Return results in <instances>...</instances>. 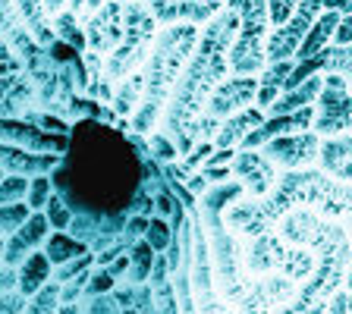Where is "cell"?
Instances as JSON below:
<instances>
[{
    "mask_svg": "<svg viewBox=\"0 0 352 314\" xmlns=\"http://www.w3.org/2000/svg\"><path fill=\"white\" fill-rule=\"evenodd\" d=\"M57 314H82V308H79V302H69V305H60Z\"/></svg>",
    "mask_w": 352,
    "mask_h": 314,
    "instance_id": "obj_47",
    "label": "cell"
},
{
    "mask_svg": "<svg viewBox=\"0 0 352 314\" xmlns=\"http://www.w3.org/2000/svg\"><path fill=\"white\" fill-rule=\"evenodd\" d=\"M299 289L302 286L296 280L283 277V273H267V277L252 280L245 295L233 308L236 314H277L299 295Z\"/></svg>",
    "mask_w": 352,
    "mask_h": 314,
    "instance_id": "obj_12",
    "label": "cell"
},
{
    "mask_svg": "<svg viewBox=\"0 0 352 314\" xmlns=\"http://www.w3.org/2000/svg\"><path fill=\"white\" fill-rule=\"evenodd\" d=\"M327 314H352V293L349 289H340L333 299H330V305H327Z\"/></svg>",
    "mask_w": 352,
    "mask_h": 314,
    "instance_id": "obj_41",
    "label": "cell"
},
{
    "mask_svg": "<svg viewBox=\"0 0 352 314\" xmlns=\"http://www.w3.org/2000/svg\"><path fill=\"white\" fill-rule=\"evenodd\" d=\"M32 205L29 201H16V205H3V214H0V229H3V239H10L13 233H19L32 217Z\"/></svg>",
    "mask_w": 352,
    "mask_h": 314,
    "instance_id": "obj_33",
    "label": "cell"
},
{
    "mask_svg": "<svg viewBox=\"0 0 352 314\" xmlns=\"http://www.w3.org/2000/svg\"><path fill=\"white\" fill-rule=\"evenodd\" d=\"M321 145H324V139L311 129V132H299V135H280V139L267 142L258 151L267 154L280 170H305V167H318Z\"/></svg>",
    "mask_w": 352,
    "mask_h": 314,
    "instance_id": "obj_15",
    "label": "cell"
},
{
    "mask_svg": "<svg viewBox=\"0 0 352 314\" xmlns=\"http://www.w3.org/2000/svg\"><path fill=\"white\" fill-rule=\"evenodd\" d=\"M60 305H63V283L51 280V283L41 286V289H38V293L29 299L25 314H57Z\"/></svg>",
    "mask_w": 352,
    "mask_h": 314,
    "instance_id": "obj_30",
    "label": "cell"
},
{
    "mask_svg": "<svg viewBox=\"0 0 352 314\" xmlns=\"http://www.w3.org/2000/svg\"><path fill=\"white\" fill-rule=\"evenodd\" d=\"M324 79H327V73H315L311 79L302 82V85L283 91V95L277 98V104L267 107V117H283V113H296V110H302V107H315L324 91Z\"/></svg>",
    "mask_w": 352,
    "mask_h": 314,
    "instance_id": "obj_22",
    "label": "cell"
},
{
    "mask_svg": "<svg viewBox=\"0 0 352 314\" xmlns=\"http://www.w3.org/2000/svg\"><path fill=\"white\" fill-rule=\"evenodd\" d=\"M311 129L321 139H337V135H352V88L343 76L327 73L324 91L315 104V126Z\"/></svg>",
    "mask_w": 352,
    "mask_h": 314,
    "instance_id": "obj_11",
    "label": "cell"
},
{
    "mask_svg": "<svg viewBox=\"0 0 352 314\" xmlns=\"http://www.w3.org/2000/svg\"><path fill=\"white\" fill-rule=\"evenodd\" d=\"M85 38H88V51L110 57L126 38V3L123 0H110L101 10L88 13L85 22Z\"/></svg>",
    "mask_w": 352,
    "mask_h": 314,
    "instance_id": "obj_14",
    "label": "cell"
},
{
    "mask_svg": "<svg viewBox=\"0 0 352 314\" xmlns=\"http://www.w3.org/2000/svg\"><path fill=\"white\" fill-rule=\"evenodd\" d=\"M44 251H47V258L54 261V267H60V264H66V261H76V258L88 255V242L76 239V236L63 233V229H54V236L44 242Z\"/></svg>",
    "mask_w": 352,
    "mask_h": 314,
    "instance_id": "obj_29",
    "label": "cell"
},
{
    "mask_svg": "<svg viewBox=\"0 0 352 314\" xmlns=\"http://www.w3.org/2000/svg\"><path fill=\"white\" fill-rule=\"evenodd\" d=\"M258 88H261L258 76H230V79L211 95L205 117L198 120V142H214V135L220 132L223 120L255 107Z\"/></svg>",
    "mask_w": 352,
    "mask_h": 314,
    "instance_id": "obj_9",
    "label": "cell"
},
{
    "mask_svg": "<svg viewBox=\"0 0 352 314\" xmlns=\"http://www.w3.org/2000/svg\"><path fill=\"white\" fill-rule=\"evenodd\" d=\"M76 22H79V13H76V10H63L60 16H54V32H57L73 51H88V38L79 32Z\"/></svg>",
    "mask_w": 352,
    "mask_h": 314,
    "instance_id": "obj_31",
    "label": "cell"
},
{
    "mask_svg": "<svg viewBox=\"0 0 352 314\" xmlns=\"http://www.w3.org/2000/svg\"><path fill=\"white\" fill-rule=\"evenodd\" d=\"M324 13V0H302L296 16L283 25L271 32L267 38V63H280V60H296L305 35L311 32V25L318 22V16Z\"/></svg>",
    "mask_w": 352,
    "mask_h": 314,
    "instance_id": "obj_13",
    "label": "cell"
},
{
    "mask_svg": "<svg viewBox=\"0 0 352 314\" xmlns=\"http://www.w3.org/2000/svg\"><path fill=\"white\" fill-rule=\"evenodd\" d=\"M346 289L352 293V267H349V277H346Z\"/></svg>",
    "mask_w": 352,
    "mask_h": 314,
    "instance_id": "obj_48",
    "label": "cell"
},
{
    "mask_svg": "<svg viewBox=\"0 0 352 314\" xmlns=\"http://www.w3.org/2000/svg\"><path fill=\"white\" fill-rule=\"evenodd\" d=\"M44 7H47V13H51V19H54V16H60L63 10H69V0H44Z\"/></svg>",
    "mask_w": 352,
    "mask_h": 314,
    "instance_id": "obj_45",
    "label": "cell"
},
{
    "mask_svg": "<svg viewBox=\"0 0 352 314\" xmlns=\"http://www.w3.org/2000/svg\"><path fill=\"white\" fill-rule=\"evenodd\" d=\"M242 264L249 277H267V273H283V277L308 280L318 267V258L305 245H293L286 242L277 229L261 233L255 239H242Z\"/></svg>",
    "mask_w": 352,
    "mask_h": 314,
    "instance_id": "obj_6",
    "label": "cell"
},
{
    "mask_svg": "<svg viewBox=\"0 0 352 314\" xmlns=\"http://www.w3.org/2000/svg\"><path fill=\"white\" fill-rule=\"evenodd\" d=\"M324 10H333V13H352V0H324Z\"/></svg>",
    "mask_w": 352,
    "mask_h": 314,
    "instance_id": "obj_44",
    "label": "cell"
},
{
    "mask_svg": "<svg viewBox=\"0 0 352 314\" xmlns=\"http://www.w3.org/2000/svg\"><path fill=\"white\" fill-rule=\"evenodd\" d=\"M340 19H343V13H333V10H324L321 16H318V22L311 25V32L305 35V41H302L299 54H296V63H305V60L318 57L321 51H327L330 44H333V38H337V29H340Z\"/></svg>",
    "mask_w": 352,
    "mask_h": 314,
    "instance_id": "obj_23",
    "label": "cell"
},
{
    "mask_svg": "<svg viewBox=\"0 0 352 314\" xmlns=\"http://www.w3.org/2000/svg\"><path fill=\"white\" fill-rule=\"evenodd\" d=\"M32 179L29 176H3V186H0V201L3 205H16L22 198L29 195Z\"/></svg>",
    "mask_w": 352,
    "mask_h": 314,
    "instance_id": "obj_34",
    "label": "cell"
},
{
    "mask_svg": "<svg viewBox=\"0 0 352 314\" xmlns=\"http://www.w3.org/2000/svg\"><path fill=\"white\" fill-rule=\"evenodd\" d=\"M60 164L57 154H38V151H25L16 145H3V173L7 176H47L54 167Z\"/></svg>",
    "mask_w": 352,
    "mask_h": 314,
    "instance_id": "obj_20",
    "label": "cell"
},
{
    "mask_svg": "<svg viewBox=\"0 0 352 314\" xmlns=\"http://www.w3.org/2000/svg\"><path fill=\"white\" fill-rule=\"evenodd\" d=\"M333 44H352V13L340 19V29H337V38Z\"/></svg>",
    "mask_w": 352,
    "mask_h": 314,
    "instance_id": "obj_43",
    "label": "cell"
},
{
    "mask_svg": "<svg viewBox=\"0 0 352 314\" xmlns=\"http://www.w3.org/2000/svg\"><path fill=\"white\" fill-rule=\"evenodd\" d=\"M51 198H54V179L51 176H35L29 186V205L32 211H41V208L51 205Z\"/></svg>",
    "mask_w": 352,
    "mask_h": 314,
    "instance_id": "obj_35",
    "label": "cell"
},
{
    "mask_svg": "<svg viewBox=\"0 0 352 314\" xmlns=\"http://www.w3.org/2000/svg\"><path fill=\"white\" fill-rule=\"evenodd\" d=\"M299 3H302V0H267V10H271V25H274V29L293 19L296 10H299Z\"/></svg>",
    "mask_w": 352,
    "mask_h": 314,
    "instance_id": "obj_38",
    "label": "cell"
},
{
    "mask_svg": "<svg viewBox=\"0 0 352 314\" xmlns=\"http://www.w3.org/2000/svg\"><path fill=\"white\" fill-rule=\"evenodd\" d=\"M230 170H233V176L245 186V192H249L245 198H267L277 189L280 173H283L264 151H236Z\"/></svg>",
    "mask_w": 352,
    "mask_h": 314,
    "instance_id": "obj_16",
    "label": "cell"
},
{
    "mask_svg": "<svg viewBox=\"0 0 352 314\" xmlns=\"http://www.w3.org/2000/svg\"><path fill=\"white\" fill-rule=\"evenodd\" d=\"M236 35H239V16L223 7L201 29L195 54L176 82L173 98L164 110L161 132L173 142L179 154H192V148L198 145V120L205 117L211 95L233 76L230 51L236 44Z\"/></svg>",
    "mask_w": 352,
    "mask_h": 314,
    "instance_id": "obj_2",
    "label": "cell"
},
{
    "mask_svg": "<svg viewBox=\"0 0 352 314\" xmlns=\"http://www.w3.org/2000/svg\"><path fill=\"white\" fill-rule=\"evenodd\" d=\"M145 73H132L129 79H123L117 85V91H113V101H110V107H113V113H120V117H132L135 110L142 107V101H145Z\"/></svg>",
    "mask_w": 352,
    "mask_h": 314,
    "instance_id": "obj_27",
    "label": "cell"
},
{
    "mask_svg": "<svg viewBox=\"0 0 352 314\" xmlns=\"http://www.w3.org/2000/svg\"><path fill=\"white\" fill-rule=\"evenodd\" d=\"M126 264H129V255H126V258H117V261L110 264L107 271H110V273H113V277H117V273H123V267H126Z\"/></svg>",
    "mask_w": 352,
    "mask_h": 314,
    "instance_id": "obj_46",
    "label": "cell"
},
{
    "mask_svg": "<svg viewBox=\"0 0 352 314\" xmlns=\"http://www.w3.org/2000/svg\"><path fill=\"white\" fill-rule=\"evenodd\" d=\"M29 308V295L22 293V289H3V308L0 314H25Z\"/></svg>",
    "mask_w": 352,
    "mask_h": 314,
    "instance_id": "obj_39",
    "label": "cell"
},
{
    "mask_svg": "<svg viewBox=\"0 0 352 314\" xmlns=\"http://www.w3.org/2000/svg\"><path fill=\"white\" fill-rule=\"evenodd\" d=\"M264 120H267V113L261 107H249V110H242V113H236V117L223 120L220 132L214 135V148L217 151H227V148L236 151V148H242V142L249 139L258 126H264Z\"/></svg>",
    "mask_w": 352,
    "mask_h": 314,
    "instance_id": "obj_21",
    "label": "cell"
},
{
    "mask_svg": "<svg viewBox=\"0 0 352 314\" xmlns=\"http://www.w3.org/2000/svg\"><path fill=\"white\" fill-rule=\"evenodd\" d=\"M129 258H132V273H129V283H145V280L154 273V261H157V251H154L145 239H139V242H135V245H132Z\"/></svg>",
    "mask_w": 352,
    "mask_h": 314,
    "instance_id": "obj_32",
    "label": "cell"
},
{
    "mask_svg": "<svg viewBox=\"0 0 352 314\" xmlns=\"http://www.w3.org/2000/svg\"><path fill=\"white\" fill-rule=\"evenodd\" d=\"M110 289H113V273L104 271V267L91 273V280H88V286H85V293L91 295V299H95V295H107Z\"/></svg>",
    "mask_w": 352,
    "mask_h": 314,
    "instance_id": "obj_40",
    "label": "cell"
},
{
    "mask_svg": "<svg viewBox=\"0 0 352 314\" xmlns=\"http://www.w3.org/2000/svg\"><path fill=\"white\" fill-rule=\"evenodd\" d=\"M13 3L19 7L22 19L29 22L35 41L41 44V47H54V44H57V32H54V19H51V13H47V7H44V0H13Z\"/></svg>",
    "mask_w": 352,
    "mask_h": 314,
    "instance_id": "obj_26",
    "label": "cell"
},
{
    "mask_svg": "<svg viewBox=\"0 0 352 314\" xmlns=\"http://www.w3.org/2000/svg\"><path fill=\"white\" fill-rule=\"evenodd\" d=\"M293 69H296V60H280V63H267V66H264L261 76H258L261 88H258L255 107H261L264 113H267V107H274V104H277V98L286 91V82H289Z\"/></svg>",
    "mask_w": 352,
    "mask_h": 314,
    "instance_id": "obj_25",
    "label": "cell"
},
{
    "mask_svg": "<svg viewBox=\"0 0 352 314\" xmlns=\"http://www.w3.org/2000/svg\"><path fill=\"white\" fill-rule=\"evenodd\" d=\"M145 186L139 154L120 129L82 120L69 135V151L54 170V189L73 214H129L132 198Z\"/></svg>",
    "mask_w": 352,
    "mask_h": 314,
    "instance_id": "obj_1",
    "label": "cell"
},
{
    "mask_svg": "<svg viewBox=\"0 0 352 314\" xmlns=\"http://www.w3.org/2000/svg\"><path fill=\"white\" fill-rule=\"evenodd\" d=\"M157 35H161V29H157V19L151 16L145 0H129L126 3V38L117 51L107 57L104 76L120 85L132 73H139L142 66L148 63V57H151Z\"/></svg>",
    "mask_w": 352,
    "mask_h": 314,
    "instance_id": "obj_8",
    "label": "cell"
},
{
    "mask_svg": "<svg viewBox=\"0 0 352 314\" xmlns=\"http://www.w3.org/2000/svg\"><path fill=\"white\" fill-rule=\"evenodd\" d=\"M88 314H120V305L113 299H107V295H95Z\"/></svg>",
    "mask_w": 352,
    "mask_h": 314,
    "instance_id": "obj_42",
    "label": "cell"
},
{
    "mask_svg": "<svg viewBox=\"0 0 352 314\" xmlns=\"http://www.w3.org/2000/svg\"><path fill=\"white\" fill-rule=\"evenodd\" d=\"M123 3H129V0H123Z\"/></svg>",
    "mask_w": 352,
    "mask_h": 314,
    "instance_id": "obj_49",
    "label": "cell"
},
{
    "mask_svg": "<svg viewBox=\"0 0 352 314\" xmlns=\"http://www.w3.org/2000/svg\"><path fill=\"white\" fill-rule=\"evenodd\" d=\"M318 167L330 173L333 179L352 183V135H337V139H324L321 161Z\"/></svg>",
    "mask_w": 352,
    "mask_h": 314,
    "instance_id": "obj_24",
    "label": "cell"
},
{
    "mask_svg": "<svg viewBox=\"0 0 352 314\" xmlns=\"http://www.w3.org/2000/svg\"><path fill=\"white\" fill-rule=\"evenodd\" d=\"M3 145H16L38 154H54V151H69V135L41 132L38 126H32V120L10 117L3 120Z\"/></svg>",
    "mask_w": 352,
    "mask_h": 314,
    "instance_id": "obj_18",
    "label": "cell"
},
{
    "mask_svg": "<svg viewBox=\"0 0 352 314\" xmlns=\"http://www.w3.org/2000/svg\"><path fill=\"white\" fill-rule=\"evenodd\" d=\"M173 239H176V236L170 233V227H167V223H164L161 217H157V220H151V223H148V229H145V242H148V245H151L154 251H167L170 245H173Z\"/></svg>",
    "mask_w": 352,
    "mask_h": 314,
    "instance_id": "obj_36",
    "label": "cell"
},
{
    "mask_svg": "<svg viewBox=\"0 0 352 314\" xmlns=\"http://www.w3.org/2000/svg\"><path fill=\"white\" fill-rule=\"evenodd\" d=\"M51 258H47V251H35V255H29V261L19 267V289L25 295H35L41 286L51 283Z\"/></svg>",
    "mask_w": 352,
    "mask_h": 314,
    "instance_id": "obj_28",
    "label": "cell"
},
{
    "mask_svg": "<svg viewBox=\"0 0 352 314\" xmlns=\"http://www.w3.org/2000/svg\"><path fill=\"white\" fill-rule=\"evenodd\" d=\"M249 195L245 186L236 179V183H214L208 186L205 195H198L195 201V211L198 220L205 227L208 236V249H211V267H214V286H217L220 299H227L230 305L245 295L249 289V273H245V264H242V236L230 227L223 220V211L242 201Z\"/></svg>",
    "mask_w": 352,
    "mask_h": 314,
    "instance_id": "obj_4",
    "label": "cell"
},
{
    "mask_svg": "<svg viewBox=\"0 0 352 314\" xmlns=\"http://www.w3.org/2000/svg\"><path fill=\"white\" fill-rule=\"evenodd\" d=\"M277 233L293 245L315 251L318 267L293 302L277 314H327L330 299L346 286L352 267V236L343 220H330L311 208H293L280 217Z\"/></svg>",
    "mask_w": 352,
    "mask_h": 314,
    "instance_id": "obj_3",
    "label": "cell"
},
{
    "mask_svg": "<svg viewBox=\"0 0 352 314\" xmlns=\"http://www.w3.org/2000/svg\"><path fill=\"white\" fill-rule=\"evenodd\" d=\"M95 261H98L95 255H82V258H76V261L60 264L57 271H54V280H57V283H69V280H76V273H85Z\"/></svg>",
    "mask_w": 352,
    "mask_h": 314,
    "instance_id": "obj_37",
    "label": "cell"
},
{
    "mask_svg": "<svg viewBox=\"0 0 352 314\" xmlns=\"http://www.w3.org/2000/svg\"><path fill=\"white\" fill-rule=\"evenodd\" d=\"M189 217H192V299H195L198 314H236L227 299H217L211 249H208V236L195 208L189 211Z\"/></svg>",
    "mask_w": 352,
    "mask_h": 314,
    "instance_id": "obj_10",
    "label": "cell"
},
{
    "mask_svg": "<svg viewBox=\"0 0 352 314\" xmlns=\"http://www.w3.org/2000/svg\"><path fill=\"white\" fill-rule=\"evenodd\" d=\"M201 29L198 25H167L161 29L157 41H154V51L148 57V63L142 66L145 73V101L142 107L129 117L132 123V135H154V126L164 120V110H167L170 98H173V88L183 76L189 57L195 54Z\"/></svg>",
    "mask_w": 352,
    "mask_h": 314,
    "instance_id": "obj_5",
    "label": "cell"
},
{
    "mask_svg": "<svg viewBox=\"0 0 352 314\" xmlns=\"http://www.w3.org/2000/svg\"><path fill=\"white\" fill-rule=\"evenodd\" d=\"M161 29L167 25H208L223 10V0H145Z\"/></svg>",
    "mask_w": 352,
    "mask_h": 314,
    "instance_id": "obj_17",
    "label": "cell"
},
{
    "mask_svg": "<svg viewBox=\"0 0 352 314\" xmlns=\"http://www.w3.org/2000/svg\"><path fill=\"white\" fill-rule=\"evenodd\" d=\"M223 7L239 16V35L230 51L233 76H261L267 66V38H271V10L267 0H223Z\"/></svg>",
    "mask_w": 352,
    "mask_h": 314,
    "instance_id": "obj_7",
    "label": "cell"
},
{
    "mask_svg": "<svg viewBox=\"0 0 352 314\" xmlns=\"http://www.w3.org/2000/svg\"><path fill=\"white\" fill-rule=\"evenodd\" d=\"M47 229H51L47 214L35 211L19 233H13L10 239H3V264H7V267H22V264L29 261V255H35L38 245H44V242L51 239Z\"/></svg>",
    "mask_w": 352,
    "mask_h": 314,
    "instance_id": "obj_19",
    "label": "cell"
}]
</instances>
